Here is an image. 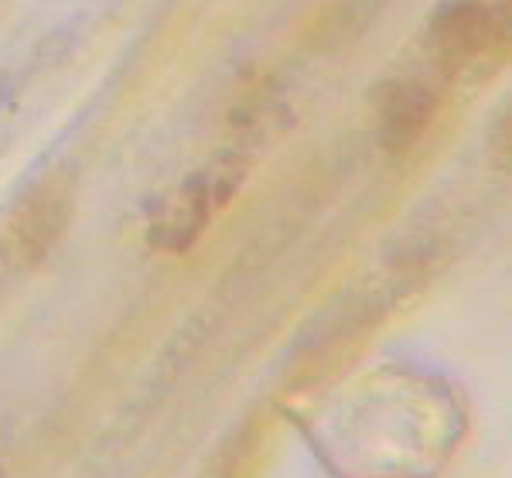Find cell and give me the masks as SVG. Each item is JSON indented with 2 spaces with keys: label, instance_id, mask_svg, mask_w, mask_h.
<instances>
[{
  "label": "cell",
  "instance_id": "obj_1",
  "mask_svg": "<svg viewBox=\"0 0 512 478\" xmlns=\"http://www.w3.org/2000/svg\"><path fill=\"white\" fill-rule=\"evenodd\" d=\"M315 441L349 478H427L458 448L461 414L437 379H379L352 407V420Z\"/></svg>",
  "mask_w": 512,
  "mask_h": 478
},
{
  "label": "cell",
  "instance_id": "obj_2",
  "mask_svg": "<svg viewBox=\"0 0 512 478\" xmlns=\"http://www.w3.org/2000/svg\"><path fill=\"white\" fill-rule=\"evenodd\" d=\"M386 308H390V294L369 291V287H359V291L328 304L308 325L291 356L297 386H311L338 373L342 362L376 332V325L386 318Z\"/></svg>",
  "mask_w": 512,
  "mask_h": 478
},
{
  "label": "cell",
  "instance_id": "obj_3",
  "mask_svg": "<svg viewBox=\"0 0 512 478\" xmlns=\"http://www.w3.org/2000/svg\"><path fill=\"white\" fill-rule=\"evenodd\" d=\"M72 188L59 181L24 192L0 216V291L18 284L48 260L72 219Z\"/></svg>",
  "mask_w": 512,
  "mask_h": 478
},
{
  "label": "cell",
  "instance_id": "obj_4",
  "mask_svg": "<svg viewBox=\"0 0 512 478\" xmlns=\"http://www.w3.org/2000/svg\"><path fill=\"white\" fill-rule=\"evenodd\" d=\"M434 82L437 79L431 76H403L383 89V100H379L376 110V130L379 144L390 154H407L431 130L437 106H441V89Z\"/></svg>",
  "mask_w": 512,
  "mask_h": 478
},
{
  "label": "cell",
  "instance_id": "obj_5",
  "mask_svg": "<svg viewBox=\"0 0 512 478\" xmlns=\"http://www.w3.org/2000/svg\"><path fill=\"white\" fill-rule=\"evenodd\" d=\"M263 438H267V434H263V427L256 424V420L243 424L233 438L219 448V455L212 458L205 478H253L256 461H260V451H263Z\"/></svg>",
  "mask_w": 512,
  "mask_h": 478
},
{
  "label": "cell",
  "instance_id": "obj_6",
  "mask_svg": "<svg viewBox=\"0 0 512 478\" xmlns=\"http://www.w3.org/2000/svg\"><path fill=\"white\" fill-rule=\"evenodd\" d=\"M489 151H492V161L512 175V96H509V103L502 106L499 120H495V127L489 134Z\"/></svg>",
  "mask_w": 512,
  "mask_h": 478
}]
</instances>
